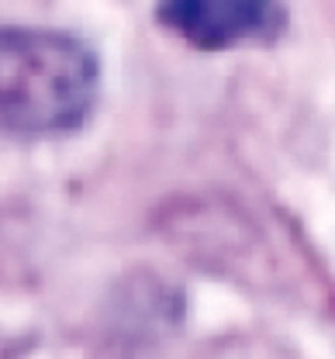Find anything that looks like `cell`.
<instances>
[{"label": "cell", "mask_w": 335, "mask_h": 359, "mask_svg": "<svg viewBox=\"0 0 335 359\" xmlns=\"http://www.w3.org/2000/svg\"><path fill=\"white\" fill-rule=\"evenodd\" d=\"M97 97V59L80 39L48 28H0V132L76 128Z\"/></svg>", "instance_id": "cell-1"}, {"label": "cell", "mask_w": 335, "mask_h": 359, "mask_svg": "<svg viewBox=\"0 0 335 359\" xmlns=\"http://www.w3.org/2000/svg\"><path fill=\"white\" fill-rule=\"evenodd\" d=\"M159 18L197 48H228L273 35L284 14L263 0H184L159 7Z\"/></svg>", "instance_id": "cell-2"}]
</instances>
